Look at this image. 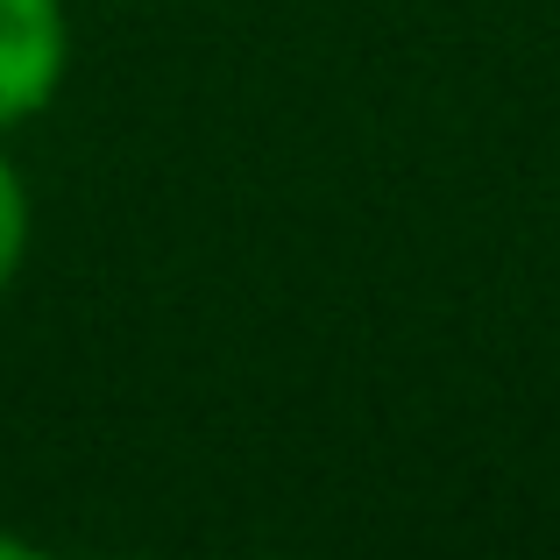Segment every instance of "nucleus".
I'll list each match as a JSON object with an SVG mask.
<instances>
[{
	"label": "nucleus",
	"instance_id": "obj_2",
	"mask_svg": "<svg viewBox=\"0 0 560 560\" xmlns=\"http://www.w3.org/2000/svg\"><path fill=\"white\" fill-rule=\"evenodd\" d=\"M28 234H36V206H28L22 171L0 156V299L14 291V277H22V262H28Z\"/></svg>",
	"mask_w": 560,
	"mask_h": 560
},
{
	"label": "nucleus",
	"instance_id": "obj_1",
	"mask_svg": "<svg viewBox=\"0 0 560 560\" xmlns=\"http://www.w3.org/2000/svg\"><path fill=\"white\" fill-rule=\"evenodd\" d=\"M71 71L65 0H0V136L43 121Z\"/></svg>",
	"mask_w": 560,
	"mask_h": 560
},
{
	"label": "nucleus",
	"instance_id": "obj_3",
	"mask_svg": "<svg viewBox=\"0 0 560 560\" xmlns=\"http://www.w3.org/2000/svg\"><path fill=\"white\" fill-rule=\"evenodd\" d=\"M36 553H43L36 539H22V533H14L8 518H0V560H36Z\"/></svg>",
	"mask_w": 560,
	"mask_h": 560
}]
</instances>
